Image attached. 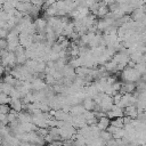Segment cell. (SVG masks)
Listing matches in <instances>:
<instances>
[{
  "mask_svg": "<svg viewBox=\"0 0 146 146\" xmlns=\"http://www.w3.org/2000/svg\"><path fill=\"white\" fill-rule=\"evenodd\" d=\"M141 79V74L135 66H125L121 73V80L123 82H137Z\"/></svg>",
  "mask_w": 146,
  "mask_h": 146,
  "instance_id": "obj_1",
  "label": "cell"
},
{
  "mask_svg": "<svg viewBox=\"0 0 146 146\" xmlns=\"http://www.w3.org/2000/svg\"><path fill=\"white\" fill-rule=\"evenodd\" d=\"M138 113H139V110H138L136 104H131V105H129V106H127L124 108V115H127V116H129L131 119L137 117Z\"/></svg>",
  "mask_w": 146,
  "mask_h": 146,
  "instance_id": "obj_2",
  "label": "cell"
},
{
  "mask_svg": "<svg viewBox=\"0 0 146 146\" xmlns=\"http://www.w3.org/2000/svg\"><path fill=\"white\" fill-rule=\"evenodd\" d=\"M9 105H10L11 110H14V111H16V112H18V113H19V112L23 110V107H24V103L21 100V98H11Z\"/></svg>",
  "mask_w": 146,
  "mask_h": 146,
  "instance_id": "obj_3",
  "label": "cell"
},
{
  "mask_svg": "<svg viewBox=\"0 0 146 146\" xmlns=\"http://www.w3.org/2000/svg\"><path fill=\"white\" fill-rule=\"evenodd\" d=\"M96 124L98 125V128H99L100 130H107V128H108L110 124H111V117L102 116V117H99V119L97 120V123H96Z\"/></svg>",
  "mask_w": 146,
  "mask_h": 146,
  "instance_id": "obj_4",
  "label": "cell"
}]
</instances>
